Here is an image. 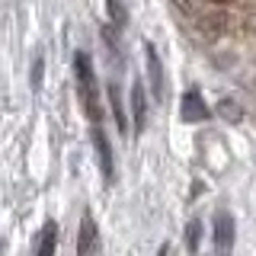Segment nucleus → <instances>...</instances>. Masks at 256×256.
Returning <instances> with one entry per match:
<instances>
[{
  "label": "nucleus",
  "mask_w": 256,
  "mask_h": 256,
  "mask_svg": "<svg viewBox=\"0 0 256 256\" xmlns=\"http://www.w3.org/2000/svg\"><path fill=\"white\" fill-rule=\"evenodd\" d=\"M100 253V230H96L93 214L86 212L80 218V230H77V256H96Z\"/></svg>",
  "instance_id": "20e7f679"
},
{
  "label": "nucleus",
  "mask_w": 256,
  "mask_h": 256,
  "mask_svg": "<svg viewBox=\"0 0 256 256\" xmlns=\"http://www.w3.org/2000/svg\"><path fill=\"white\" fill-rule=\"evenodd\" d=\"M180 116H182V122H189V125H196V122H205V118H208V106H205V100H202V96H198V90H196V86H189V90L182 93Z\"/></svg>",
  "instance_id": "39448f33"
},
{
  "label": "nucleus",
  "mask_w": 256,
  "mask_h": 256,
  "mask_svg": "<svg viewBox=\"0 0 256 256\" xmlns=\"http://www.w3.org/2000/svg\"><path fill=\"white\" fill-rule=\"evenodd\" d=\"M144 58H148V80H150V90H154V100L164 102L166 100V77H164V64H160V54L154 45H144Z\"/></svg>",
  "instance_id": "7ed1b4c3"
},
{
  "label": "nucleus",
  "mask_w": 256,
  "mask_h": 256,
  "mask_svg": "<svg viewBox=\"0 0 256 256\" xmlns=\"http://www.w3.org/2000/svg\"><path fill=\"white\" fill-rule=\"evenodd\" d=\"M234 237H237L234 214L218 212L214 214V256H230V250H234Z\"/></svg>",
  "instance_id": "f03ea898"
},
{
  "label": "nucleus",
  "mask_w": 256,
  "mask_h": 256,
  "mask_svg": "<svg viewBox=\"0 0 256 256\" xmlns=\"http://www.w3.org/2000/svg\"><path fill=\"white\" fill-rule=\"evenodd\" d=\"M54 250H58V224H54V221H45L42 234H38L36 256H54Z\"/></svg>",
  "instance_id": "6e6552de"
},
{
  "label": "nucleus",
  "mask_w": 256,
  "mask_h": 256,
  "mask_svg": "<svg viewBox=\"0 0 256 256\" xmlns=\"http://www.w3.org/2000/svg\"><path fill=\"white\" fill-rule=\"evenodd\" d=\"M186 240H189V250H198V221H192V224H189Z\"/></svg>",
  "instance_id": "9d476101"
},
{
  "label": "nucleus",
  "mask_w": 256,
  "mask_h": 256,
  "mask_svg": "<svg viewBox=\"0 0 256 256\" xmlns=\"http://www.w3.org/2000/svg\"><path fill=\"white\" fill-rule=\"evenodd\" d=\"M109 102H112V112H116V122H118V132L128 134V122H125V109H122V93H118L116 84H109Z\"/></svg>",
  "instance_id": "1a4fd4ad"
},
{
  "label": "nucleus",
  "mask_w": 256,
  "mask_h": 256,
  "mask_svg": "<svg viewBox=\"0 0 256 256\" xmlns=\"http://www.w3.org/2000/svg\"><path fill=\"white\" fill-rule=\"evenodd\" d=\"M157 256H170V244H164V246H160V250H157Z\"/></svg>",
  "instance_id": "f8f14e48"
},
{
  "label": "nucleus",
  "mask_w": 256,
  "mask_h": 256,
  "mask_svg": "<svg viewBox=\"0 0 256 256\" xmlns=\"http://www.w3.org/2000/svg\"><path fill=\"white\" fill-rule=\"evenodd\" d=\"M221 116H228V122H237L240 109L234 106V102H221Z\"/></svg>",
  "instance_id": "9b49d317"
},
{
  "label": "nucleus",
  "mask_w": 256,
  "mask_h": 256,
  "mask_svg": "<svg viewBox=\"0 0 256 256\" xmlns=\"http://www.w3.org/2000/svg\"><path fill=\"white\" fill-rule=\"evenodd\" d=\"M74 80H77V93H80V102H84V112L90 116L93 125H100V118H102L100 86H96V74H93V64H90L86 52L74 54Z\"/></svg>",
  "instance_id": "f257e3e1"
},
{
  "label": "nucleus",
  "mask_w": 256,
  "mask_h": 256,
  "mask_svg": "<svg viewBox=\"0 0 256 256\" xmlns=\"http://www.w3.org/2000/svg\"><path fill=\"white\" fill-rule=\"evenodd\" d=\"M93 148H96V160H100V173H102V180L112 182V176H116V160H112L109 138L100 132V125H93Z\"/></svg>",
  "instance_id": "423d86ee"
},
{
  "label": "nucleus",
  "mask_w": 256,
  "mask_h": 256,
  "mask_svg": "<svg viewBox=\"0 0 256 256\" xmlns=\"http://www.w3.org/2000/svg\"><path fill=\"white\" fill-rule=\"evenodd\" d=\"M132 118H134V132H144V122H148V96H144L141 84L132 86Z\"/></svg>",
  "instance_id": "0eeeda50"
},
{
  "label": "nucleus",
  "mask_w": 256,
  "mask_h": 256,
  "mask_svg": "<svg viewBox=\"0 0 256 256\" xmlns=\"http://www.w3.org/2000/svg\"><path fill=\"white\" fill-rule=\"evenodd\" d=\"M218 4H224V0H218Z\"/></svg>",
  "instance_id": "ddd939ff"
}]
</instances>
